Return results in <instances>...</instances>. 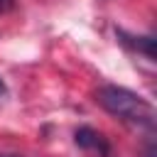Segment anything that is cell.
Here are the masks:
<instances>
[{
	"label": "cell",
	"instance_id": "7a4b0ae2",
	"mask_svg": "<svg viewBox=\"0 0 157 157\" xmlns=\"http://www.w3.org/2000/svg\"><path fill=\"white\" fill-rule=\"evenodd\" d=\"M74 142H76L81 150H86V152H96L98 157H113L110 142H108L98 130H93V128H88V125H83V128H78V130L74 132Z\"/></svg>",
	"mask_w": 157,
	"mask_h": 157
},
{
	"label": "cell",
	"instance_id": "8992f818",
	"mask_svg": "<svg viewBox=\"0 0 157 157\" xmlns=\"http://www.w3.org/2000/svg\"><path fill=\"white\" fill-rule=\"evenodd\" d=\"M7 93V88H5V83H2V78H0V96H5Z\"/></svg>",
	"mask_w": 157,
	"mask_h": 157
},
{
	"label": "cell",
	"instance_id": "3957f363",
	"mask_svg": "<svg viewBox=\"0 0 157 157\" xmlns=\"http://www.w3.org/2000/svg\"><path fill=\"white\" fill-rule=\"evenodd\" d=\"M132 39H135V42H130L132 49L142 52L147 59H155V39L152 37H132Z\"/></svg>",
	"mask_w": 157,
	"mask_h": 157
},
{
	"label": "cell",
	"instance_id": "5b68a950",
	"mask_svg": "<svg viewBox=\"0 0 157 157\" xmlns=\"http://www.w3.org/2000/svg\"><path fill=\"white\" fill-rule=\"evenodd\" d=\"M145 157H155V145L147 142V150H145Z\"/></svg>",
	"mask_w": 157,
	"mask_h": 157
},
{
	"label": "cell",
	"instance_id": "277c9868",
	"mask_svg": "<svg viewBox=\"0 0 157 157\" xmlns=\"http://www.w3.org/2000/svg\"><path fill=\"white\" fill-rule=\"evenodd\" d=\"M10 5H12V0H0V15H2V12H7V10H10Z\"/></svg>",
	"mask_w": 157,
	"mask_h": 157
},
{
	"label": "cell",
	"instance_id": "6da1fadb",
	"mask_svg": "<svg viewBox=\"0 0 157 157\" xmlns=\"http://www.w3.org/2000/svg\"><path fill=\"white\" fill-rule=\"evenodd\" d=\"M96 101L101 103V108H105L110 115L130 123V125H137V128H147L152 130L155 128V108L137 93H132L130 88H123V86H101L98 93H96Z\"/></svg>",
	"mask_w": 157,
	"mask_h": 157
},
{
	"label": "cell",
	"instance_id": "52a82bcc",
	"mask_svg": "<svg viewBox=\"0 0 157 157\" xmlns=\"http://www.w3.org/2000/svg\"><path fill=\"white\" fill-rule=\"evenodd\" d=\"M0 157H22V155H7V152H0Z\"/></svg>",
	"mask_w": 157,
	"mask_h": 157
}]
</instances>
